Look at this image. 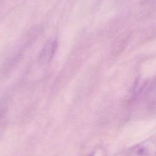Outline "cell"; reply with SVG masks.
<instances>
[{"label": "cell", "mask_w": 156, "mask_h": 156, "mask_svg": "<svg viewBox=\"0 0 156 156\" xmlns=\"http://www.w3.org/2000/svg\"><path fill=\"white\" fill-rule=\"evenodd\" d=\"M124 156H156V137L133 145L127 150Z\"/></svg>", "instance_id": "cell-1"}]
</instances>
